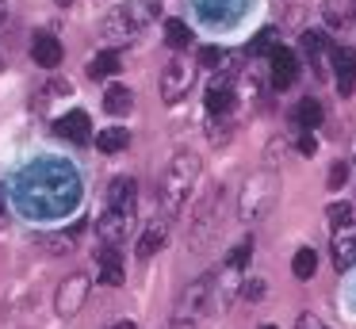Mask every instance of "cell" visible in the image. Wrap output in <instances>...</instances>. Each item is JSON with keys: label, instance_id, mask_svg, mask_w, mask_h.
<instances>
[{"label": "cell", "instance_id": "22", "mask_svg": "<svg viewBox=\"0 0 356 329\" xmlns=\"http://www.w3.org/2000/svg\"><path fill=\"white\" fill-rule=\"evenodd\" d=\"M165 42H169L172 50H184V46H192V31H188V23H180V19H169V23H165Z\"/></svg>", "mask_w": 356, "mask_h": 329}, {"label": "cell", "instance_id": "31", "mask_svg": "<svg viewBox=\"0 0 356 329\" xmlns=\"http://www.w3.org/2000/svg\"><path fill=\"white\" fill-rule=\"evenodd\" d=\"M108 329H138L134 321H115V326H108Z\"/></svg>", "mask_w": 356, "mask_h": 329}, {"label": "cell", "instance_id": "21", "mask_svg": "<svg viewBox=\"0 0 356 329\" xmlns=\"http://www.w3.org/2000/svg\"><path fill=\"white\" fill-rule=\"evenodd\" d=\"M314 268H318V252L310 249V245H302V249H295V260H291V272H295V280H310V275H314Z\"/></svg>", "mask_w": 356, "mask_h": 329}, {"label": "cell", "instance_id": "20", "mask_svg": "<svg viewBox=\"0 0 356 329\" xmlns=\"http://www.w3.org/2000/svg\"><path fill=\"white\" fill-rule=\"evenodd\" d=\"M119 54L115 50H104V54H96L92 58V65H88V77H92V81H104V77H115L119 73Z\"/></svg>", "mask_w": 356, "mask_h": 329}, {"label": "cell", "instance_id": "17", "mask_svg": "<svg viewBox=\"0 0 356 329\" xmlns=\"http://www.w3.org/2000/svg\"><path fill=\"white\" fill-rule=\"evenodd\" d=\"M127 275H123V260H119L115 249H104L100 252V283H108V287H119Z\"/></svg>", "mask_w": 356, "mask_h": 329}, {"label": "cell", "instance_id": "12", "mask_svg": "<svg viewBox=\"0 0 356 329\" xmlns=\"http://www.w3.org/2000/svg\"><path fill=\"white\" fill-rule=\"evenodd\" d=\"M356 264V226H341L333 237V268H353Z\"/></svg>", "mask_w": 356, "mask_h": 329}, {"label": "cell", "instance_id": "11", "mask_svg": "<svg viewBox=\"0 0 356 329\" xmlns=\"http://www.w3.org/2000/svg\"><path fill=\"white\" fill-rule=\"evenodd\" d=\"M333 73H337V92L348 96L356 88V50L353 46H337L333 50Z\"/></svg>", "mask_w": 356, "mask_h": 329}, {"label": "cell", "instance_id": "24", "mask_svg": "<svg viewBox=\"0 0 356 329\" xmlns=\"http://www.w3.org/2000/svg\"><path fill=\"white\" fill-rule=\"evenodd\" d=\"M325 218L341 230V226H348V218H353V207H348V203H333V207H325Z\"/></svg>", "mask_w": 356, "mask_h": 329}, {"label": "cell", "instance_id": "6", "mask_svg": "<svg viewBox=\"0 0 356 329\" xmlns=\"http://www.w3.org/2000/svg\"><path fill=\"white\" fill-rule=\"evenodd\" d=\"M131 222H134V207H104L100 222H96V230H100V241L115 249V245L123 241L127 234H131Z\"/></svg>", "mask_w": 356, "mask_h": 329}, {"label": "cell", "instance_id": "28", "mask_svg": "<svg viewBox=\"0 0 356 329\" xmlns=\"http://www.w3.org/2000/svg\"><path fill=\"white\" fill-rule=\"evenodd\" d=\"M345 176H348L345 165H333L330 168V188H341V184H345Z\"/></svg>", "mask_w": 356, "mask_h": 329}, {"label": "cell", "instance_id": "5", "mask_svg": "<svg viewBox=\"0 0 356 329\" xmlns=\"http://www.w3.org/2000/svg\"><path fill=\"white\" fill-rule=\"evenodd\" d=\"M192 81H195V65H192V61L172 58L169 65H165V73H161V99H165V104L184 99L188 88H192Z\"/></svg>", "mask_w": 356, "mask_h": 329}, {"label": "cell", "instance_id": "1", "mask_svg": "<svg viewBox=\"0 0 356 329\" xmlns=\"http://www.w3.org/2000/svg\"><path fill=\"white\" fill-rule=\"evenodd\" d=\"M195 180H200V157L195 153H177V157L165 165L161 184H157V203H161L165 218H177L180 207L188 203Z\"/></svg>", "mask_w": 356, "mask_h": 329}, {"label": "cell", "instance_id": "16", "mask_svg": "<svg viewBox=\"0 0 356 329\" xmlns=\"http://www.w3.org/2000/svg\"><path fill=\"white\" fill-rule=\"evenodd\" d=\"M134 199H138V188H134L131 176H115L108 188V203L104 207H134Z\"/></svg>", "mask_w": 356, "mask_h": 329}, {"label": "cell", "instance_id": "13", "mask_svg": "<svg viewBox=\"0 0 356 329\" xmlns=\"http://www.w3.org/2000/svg\"><path fill=\"white\" fill-rule=\"evenodd\" d=\"M31 58H35V65H42V69L62 65V42H58L54 35H35V42H31Z\"/></svg>", "mask_w": 356, "mask_h": 329}, {"label": "cell", "instance_id": "2", "mask_svg": "<svg viewBox=\"0 0 356 329\" xmlns=\"http://www.w3.org/2000/svg\"><path fill=\"white\" fill-rule=\"evenodd\" d=\"M276 195H280L276 172H253L245 180V188H241V195H238V218L241 222L264 218V214L276 207Z\"/></svg>", "mask_w": 356, "mask_h": 329}, {"label": "cell", "instance_id": "18", "mask_svg": "<svg viewBox=\"0 0 356 329\" xmlns=\"http://www.w3.org/2000/svg\"><path fill=\"white\" fill-rule=\"evenodd\" d=\"M96 145H100V153H119L131 145V130L127 127H104L100 134H96Z\"/></svg>", "mask_w": 356, "mask_h": 329}, {"label": "cell", "instance_id": "19", "mask_svg": "<svg viewBox=\"0 0 356 329\" xmlns=\"http://www.w3.org/2000/svg\"><path fill=\"white\" fill-rule=\"evenodd\" d=\"M295 127H299L302 134H310L314 127H322V107H318V99H302V104L295 107Z\"/></svg>", "mask_w": 356, "mask_h": 329}, {"label": "cell", "instance_id": "9", "mask_svg": "<svg viewBox=\"0 0 356 329\" xmlns=\"http://www.w3.org/2000/svg\"><path fill=\"white\" fill-rule=\"evenodd\" d=\"M165 237H169V218H165V214H157V218H149L146 226H142L134 252H138V257H154V252L165 245Z\"/></svg>", "mask_w": 356, "mask_h": 329}, {"label": "cell", "instance_id": "3", "mask_svg": "<svg viewBox=\"0 0 356 329\" xmlns=\"http://www.w3.org/2000/svg\"><path fill=\"white\" fill-rule=\"evenodd\" d=\"M222 199H226L222 188H211L207 199H200L195 218H192V230H188V245H192V249H200V241H207V237L218 230V222H222L218 218V214H222Z\"/></svg>", "mask_w": 356, "mask_h": 329}, {"label": "cell", "instance_id": "25", "mask_svg": "<svg viewBox=\"0 0 356 329\" xmlns=\"http://www.w3.org/2000/svg\"><path fill=\"white\" fill-rule=\"evenodd\" d=\"M264 291H268V283H264V280H257V275H249V280H245V298H249V303H261Z\"/></svg>", "mask_w": 356, "mask_h": 329}, {"label": "cell", "instance_id": "14", "mask_svg": "<svg viewBox=\"0 0 356 329\" xmlns=\"http://www.w3.org/2000/svg\"><path fill=\"white\" fill-rule=\"evenodd\" d=\"M230 107H234V81L222 73V77H218V81L207 88V111H211V115H222V111H230Z\"/></svg>", "mask_w": 356, "mask_h": 329}, {"label": "cell", "instance_id": "33", "mask_svg": "<svg viewBox=\"0 0 356 329\" xmlns=\"http://www.w3.org/2000/svg\"><path fill=\"white\" fill-rule=\"evenodd\" d=\"M58 4H73V0H58Z\"/></svg>", "mask_w": 356, "mask_h": 329}, {"label": "cell", "instance_id": "26", "mask_svg": "<svg viewBox=\"0 0 356 329\" xmlns=\"http://www.w3.org/2000/svg\"><path fill=\"white\" fill-rule=\"evenodd\" d=\"M249 257H253V241H241L238 249L230 252V268H245V264H249Z\"/></svg>", "mask_w": 356, "mask_h": 329}, {"label": "cell", "instance_id": "32", "mask_svg": "<svg viewBox=\"0 0 356 329\" xmlns=\"http://www.w3.org/2000/svg\"><path fill=\"white\" fill-rule=\"evenodd\" d=\"M4 15H8V0H0V23H4Z\"/></svg>", "mask_w": 356, "mask_h": 329}, {"label": "cell", "instance_id": "27", "mask_svg": "<svg viewBox=\"0 0 356 329\" xmlns=\"http://www.w3.org/2000/svg\"><path fill=\"white\" fill-rule=\"evenodd\" d=\"M222 58H226V54L218 50V46H203V50H200V65H203V69H215Z\"/></svg>", "mask_w": 356, "mask_h": 329}, {"label": "cell", "instance_id": "30", "mask_svg": "<svg viewBox=\"0 0 356 329\" xmlns=\"http://www.w3.org/2000/svg\"><path fill=\"white\" fill-rule=\"evenodd\" d=\"M299 329H314V318H310V314H302V318H299Z\"/></svg>", "mask_w": 356, "mask_h": 329}, {"label": "cell", "instance_id": "7", "mask_svg": "<svg viewBox=\"0 0 356 329\" xmlns=\"http://www.w3.org/2000/svg\"><path fill=\"white\" fill-rule=\"evenodd\" d=\"M85 295H88V275H70V280L58 287V298H54V306H58V314L62 318H73V314L81 310V303H85Z\"/></svg>", "mask_w": 356, "mask_h": 329}, {"label": "cell", "instance_id": "35", "mask_svg": "<svg viewBox=\"0 0 356 329\" xmlns=\"http://www.w3.org/2000/svg\"><path fill=\"white\" fill-rule=\"evenodd\" d=\"M353 8H356V0H353Z\"/></svg>", "mask_w": 356, "mask_h": 329}, {"label": "cell", "instance_id": "10", "mask_svg": "<svg viewBox=\"0 0 356 329\" xmlns=\"http://www.w3.org/2000/svg\"><path fill=\"white\" fill-rule=\"evenodd\" d=\"M54 130L65 138V142H73V145H85L88 138H92V122H88L85 111H65L62 119L54 122Z\"/></svg>", "mask_w": 356, "mask_h": 329}, {"label": "cell", "instance_id": "8", "mask_svg": "<svg viewBox=\"0 0 356 329\" xmlns=\"http://www.w3.org/2000/svg\"><path fill=\"white\" fill-rule=\"evenodd\" d=\"M272 88H291L295 77H299V58H295V50H287V46H276L272 50Z\"/></svg>", "mask_w": 356, "mask_h": 329}, {"label": "cell", "instance_id": "4", "mask_svg": "<svg viewBox=\"0 0 356 329\" xmlns=\"http://www.w3.org/2000/svg\"><path fill=\"white\" fill-rule=\"evenodd\" d=\"M211 283H215L211 275H200L192 287H184V295H180V303H177V314H172V326H177V329H192V321L200 318L203 306H207Z\"/></svg>", "mask_w": 356, "mask_h": 329}, {"label": "cell", "instance_id": "23", "mask_svg": "<svg viewBox=\"0 0 356 329\" xmlns=\"http://www.w3.org/2000/svg\"><path fill=\"white\" fill-rule=\"evenodd\" d=\"M264 50H276V27L257 31V38L249 42V54H264Z\"/></svg>", "mask_w": 356, "mask_h": 329}, {"label": "cell", "instance_id": "15", "mask_svg": "<svg viewBox=\"0 0 356 329\" xmlns=\"http://www.w3.org/2000/svg\"><path fill=\"white\" fill-rule=\"evenodd\" d=\"M131 107H134V92L127 88V84H111V88L104 92V111H108V115H115V119H119V115H127Z\"/></svg>", "mask_w": 356, "mask_h": 329}, {"label": "cell", "instance_id": "34", "mask_svg": "<svg viewBox=\"0 0 356 329\" xmlns=\"http://www.w3.org/2000/svg\"><path fill=\"white\" fill-rule=\"evenodd\" d=\"M261 329H276V326H261Z\"/></svg>", "mask_w": 356, "mask_h": 329}, {"label": "cell", "instance_id": "29", "mask_svg": "<svg viewBox=\"0 0 356 329\" xmlns=\"http://www.w3.org/2000/svg\"><path fill=\"white\" fill-rule=\"evenodd\" d=\"M299 153H314V138L310 134H299Z\"/></svg>", "mask_w": 356, "mask_h": 329}]
</instances>
